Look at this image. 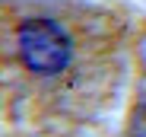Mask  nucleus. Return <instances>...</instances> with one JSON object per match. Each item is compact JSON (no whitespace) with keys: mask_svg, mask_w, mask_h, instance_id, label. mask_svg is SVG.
<instances>
[{"mask_svg":"<svg viewBox=\"0 0 146 137\" xmlns=\"http://www.w3.org/2000/svg\"><path fill=\"white\" fill-rule=\"evenodd\" d=\"M16 41L22 64L38 77H54L70 64V38L60 29V22L48 16L26 19L16 32Z\"/></svg>","mask_w":146,"mask_h":137,"instance_id":"nucleus-1","label":"nucleus"}]
</instances>
